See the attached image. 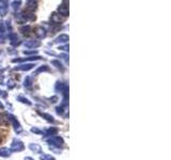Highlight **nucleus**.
Here are the masks:
<instances>
[{"label": "nucleus", "mask_w": 171, "mask_h": 160, "mask_svg": "<svg viewBox=\"0 0 171 160\" xmlns=\"http://www.w3.org/2000/svg\"><path fill=\"white\" fill-rule=\"evenodd\" d=\"M8 7H9V1L8 0H0V16L7 15L8 13Z\"/></svg>", "instance_id": "f257e3e1"}, {"label": "nucleus", "mask_w": 171, "mask_h": 160, "mask_svg": "<svg viewBox=\"0 0 171 160\" xmlns=\"http://www.w3.org/2000/svg\"><path fill=\"white\" fill-rule=\"evenodd\" d=\"M48 143H49V144L56 145V146H61V145L63 144V140H62L61 138H59V137H55V138H51V139H49Z\"/></svg>", "instance_id": "f03ea898"}, {"label": "nucleus", "mask_w": 171, "mask_h": 160, "mask_svg": "<svg viewBox=\"0 0 171 160\" xmlns=\"http://www.w3.org/2000/svg\"><path fill=\"white\" fill-rule=\"evenodd\" d=\"M58 12L60 13V15H63V16H67L69 15V9H67V4L64 3L61 4L60 7L58 8Z\"/></svg>", "instance_id": "7ed1b4c3"}, {"label": "nucleus", "mask_w": 171, "mask_h": 160, "mask_svg": "<svg viewBox=\"0 0 171 160\" xmlns=\"http://www.w3.org/2000/svg\"><path fill=\"white\" fill-rule=\"evenodd\" d=\"M13 150H16V152H19V150H24V144L21 142V141H14L12 143V146H11Z\"/></svg>", "instance_id": "20e7f679"}, {"label": "nucleus", "mask_w": 171, "mask_h": 160, "mask_svg": "<svg viewBox=\"0 0 171 160\" xmlns=\"http://www.w3.org/2000/svg\"><path fill=\"white\" fill-rule=\"evenodd\" d=\"M38 0H27V10L28 11H34L36 9Z\"/></svg>", "instance_id": "39448f33"}, {"label": "nucleus", "mask_w": 171, "mask_h": 160, "mask_svg": "<svg viewBox=\"0 0 171 160\" xmlns=\"http://www.w3.org/2000/svg\"><path fill=\"white\" fill-rule=\"evenodd\" d=\"M9 38H10V43L13 46H16L19 44V38H18L17 34H15V33H11L10 35H9Z\"/></svg>", "instance_id": "423d86ee"}, {"label": "nucleus", "mask_w": 171, "mask_h": 160, "mask_svg": "<svg viewBox=\"0 0 171 160\" xmlns=\"http://www.w3.org/2000/svg\"><path fill=\"white\" fill-rule=\"evenodd\" d=\"M41 45V43L38 41H28V42H25V46L28 47V48H36L38 46Z\"/></svg>", "instance_id": "0eeeda50"}, {"label": "nucleus", "mask_w": 171, "mask_h": 160, "mask_svg": "<svg viewBox=\"0 0 171 160\" xmlns=\"http://www.w3.org/2000/svg\"><path fill=\"white\" fill-rule=\"evenodd\" d=\"M63 21H64V18H62L61 16L58 15V14H56V13H54V14L51 15V21H53L54 24H60Z\"/></svg>", "instance_id": "6e6552de"}, {"label": "nucleus", "mask_w": 171, "mask_h": 160, "mask_svg": "<svg viewBox=\"0 0 171 160\" xmlns=\"http://www.w3.org/2000/svg\"><path fill=\"white\" fill-rule=\"evenodd\" d=\"M67 41H69V36L67 34H61V35L56 38L57 43H67Z\"/></svg>", "instance_id": "1a4fd4ad"}, {"label": "nucleus", "mask_w": 171, "mask_h": 160, "mask_svg": "<svg viewBox=\"0 0 171 160\" xmlns=\"http://www.w3.org/2000/svg\"><path fill=\"white\" fill-rule=\"evenodd\" d=\"M36 34L38 36V38H44V36L46 35L45 29H43L42 27H38V28L36 29Z\"/></svg>", "instance_id": "9d476101"}, {"label": "nucleus", "mask_w": 171, "mask_h": 160, "mask_svg": "<svg viewBox=\"0 0 171 160\" xmlns=\"http://www.w3.org/2000/svg\"><path fill=\"white\" fill-rule=\"evenodd\" d=\"M33 64H25V65H21V66H18V67H16V71H29V69H31L32 67H33Z\"/></svg>", "instance_id": "9b49d317"}, {"label": "nucleus", "mask_w": 171, "mask_h": 160, "mask_svg": "<svg viewBox=\"0 0 171 160\" xmlns=\"http://www.w3.org/2000/svg\"><path fill=\"white\" fill-rule=\"evenodd\" d=\"M10 155V150H9V148H0V156H2V157H8V156Z\"/></svg>", "instance_id": "f8f14e48"}, {"label": "nucleus", "mask_w": 171, "mask_h": 160, "mask_svg": "<svg viewBox=\"0 0 171 160\" xmlns=\"http://www.w3.org/2000/svg\"><path fill=\"white\" fill-rule=\"evenodd\" d=\"M21 31L24 34H27V35H28L29 33L31 32V27L30 26H25V27H23V28L21 29Z\"/></svg>", "instance_id": "ddd939ff"}, {"label": "nucleus", "mask_w": 171, "mask_h": 160, "mask_svg": "<svg viewBox=\"0 0 171 160\" xmlns=\"http://www.w3.org/2000/svg\"><path fill=\"white\" fill-rule=\"evenodd\" d=\"M30 148H31L32 150H34V152H36V153H40V152H41V146H40V145L30 144Z\"/></svg>", "instance_id": "4468645a"}, {"label": "nucleus", "mask_w": 171, "mask_h": 160, "mask_svg": "<svg viewBox=\"0 0 171 160\" xmlns=\"http://www.w3.org/2000/svg\"><path fill=\"white\" fill-rule=\"evenodd\" d=\"M12 5H13V9L16 11L18 8H19V5H21V0H15V1L12 3Z\"/></svg>", "instance_id": "2eb2a0df"}, {"label": "nucleus", "mask_w": 171, "mask_h": 160, "mask_svg": "<svg viewBox=\"0 0 171 160\" xmlns=\"http://www.w3.org/2000/svg\"><path fill=\"white\" fill-rule=\"evenodd\" d=\"M41 160H56V159L50 155H43L41 156Z\"/></svg>", "instance_id": "dca6fc26"}, {"label": "nucleus", "mask_w": 171, "mask_h": 160, "mask_svg": "<svg viewBox=\"0 0 171 160\" xmlns=\"http://www.w3.org/2000/svg\"><path fill=\"white\" fill-rule=\"evenodd\" d=\"M51 63L54 64V65H57V66H56L57 69H62V71H63V69H63V67H62L61 63H59V62H58V61H53V62H51Z\"/></svg>", "instance_id": "f3484780"}, {"label": "nucleus", "mask_w": 171, "mask_h": 160, "mask_svg": "<svg viewBox=\"0 0 171 160\" xmlns=\"http://www.w3.org/2000/svg\"><path fill=\"white\" fill-rule=\"evenodd\" d=\"M44 71H48V67H47V66H46V65H44L43 67H40V69H38V71L36 72V74H38L40 72H44Z\"/></svg>", "instance_id": "a211bd4d"}, {"label": "nucleus", "mask_w": 171, "mask_h": 160, "mask_svg": "<svg viewBox=\"0 0 171 160\" xmlns=\"http://www.w3.org/2000/svg\"><path fill=\"white\" fill-rule=\"evenodd\" d=\"M30 78H29V77H27V78H26V80H25V86H30Z\"/></svg>", "instance_id": "6ab92c4d"}, {"label": "nucleus", "mask_w": 171, "mask_h": 160, "mask_svg": "<svg viewBox=\"0 0 171 160\" xmlns=\"http://www.w3.org/2000/svg\"><path fill=\"white\" fill-rule=\"evenodd\" d=\"M59 49H61V50H65L67 51V49H69V47H67V46H61V47H60V48Z\"/></svg>", "instance_id": "aec40b11"}, {"label": "nucleus", "mask_w": 171, "mask_h": 160, "mask_svg": "<svg viewBox=\"0 0 171 160\" xmlns=\"http://www.w3.org/2000/svg\"><path fill=\"white\" fill-rule=\"evenodd\" d=\"M32 131L33 132H36V133H41V131L38 129V128H32Z\"/></svg>", "instance_id": "412c9836"}, {"label": "nucleus", "mask_w": 171, "mask_h": 160, "mask_svg": "<svg viewBox=\"0 0 171 160\" xmlns=\"http://www.w3.org/2000/svg\"><path fill=\"white\" fill-rule=\"evenodd\" d=\"M0 108H3V105L1 104V102H0Z\"/></svg>", "instance_id": "4be33fe9"}, {"label": "nucleus", "mask_w": 171, "mask_h": 160, "mask_svg": "<svg viewBox=\"0 0 171 160\" xmlns=\"http://www.w3.org/2000/svg\"><path fill=\"white\" fill-rule=\"evenodd\" d=\"M0 142H1V137H0Z\"/></svg>", "instance_id": "5701e85b"}]
</instances>
